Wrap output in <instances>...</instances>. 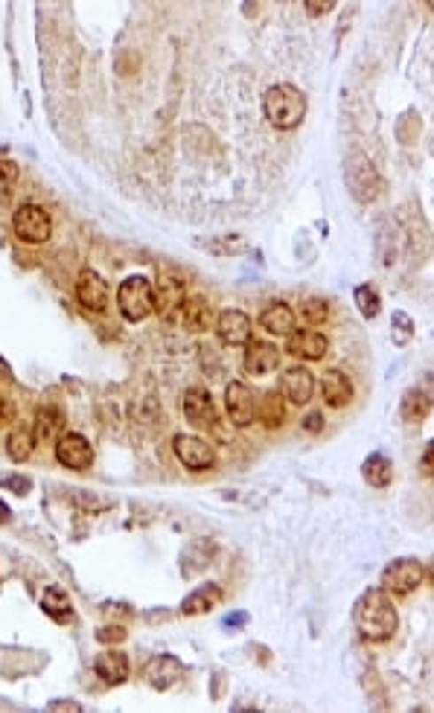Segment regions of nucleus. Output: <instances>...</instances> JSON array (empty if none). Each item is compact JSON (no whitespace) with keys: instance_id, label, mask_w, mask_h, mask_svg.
Masks as SVG:
<instances>
[{"instance_id":"obj_4","label":"nucleus","mask_w":434,"mask_h":713,"mask_svg":"<svg viewBox=\"0 0 434 713\" xmlns=\"http://www.w3.org/2000/svg\"><path fill=\"white\" fill-rule=\"evenodd\" d=\"M422 577H426V571H422L417 559H393L382 571V591L393 597H406L422 586Z\"/></svg>"},{"instance_id":"obj_25","label":"nucleus","mask_w":434,"mask_h":713,"mask_svg":"<svg viewBox=\"0 0 434 713\" xmlns=\"http://www.w3.org/2000/svg\"><path fill=\"white\" fill-rule=\"evenodd\" d=\"M33 448H35V431L33 428H15L12 434L6 437V451H9V457L15 460V464H24V460H29V455H33Z\"/></svg>"},{"instance_id":"obj_22","label":"nucleus","mask_w":434,"mask_h":713,"mask_svg":"<svg viewBox=\"0 0 434 713\" xmlns=\"http://www.w3.org/2000/svg\"><path fill=\"white\" fill-rule=\"evenodd\" d=\"M260 324L268 329L271 335H289L295 333V312L286 303H271L266 312L260 315Z\"/></svg>"},{"instance_id":"obj_35","label":"nucleus","mask_w":434,"mask_h":713,"mask_svg":"<svg viewBox=\"0 0 434 713\" xmlns=\"http://www.w3.org/2000/svg\"><path fill=\"white\" fill-rule=\"evenodd\" d=\"M329 9H332V4H306V12H312V15L329 12Z\"/></svg>"},{"instance_id":"obj_20","label":"nucleus","mask_w":434,"mask_h":713,"mask_svg":"<svg viewBox=\"0 0 434 713\" xmlns=\"http://www.w3.org/2000/svg\"><path fill=\"white\" fill-rule=\"evenodd\" d=\"M321 394L329 408H345L353 399V381L341 373V370H329V373L321 379Z\"/></svg>"},{"instance_id":"obj_17","label":"nucleus","mask_w":434,"mask_h":713,"mask_svg":"<svg viewBox=\"0 0 434 713\" xmlns=\"http://www.w3.org/2000/svg\"><path fill=\"white\" fill-rule=\"evenodd\" d=\"M94 670H97V676L105 681V685H123V681L128 678L126 652H117V649L99 652L97 661H94Z\"/></svg>"},{"instance_id":"obj_21","label":"nucleus","mask_w":434,"mask_h":713,"mask_svg":"<svg viewBox=\"0 0 434 713\" xmlns=\"http://www.w3.org/2000/svg\"><path fill=\"white\" fill-rule=\"evenodd\" d=\"M62 426H65V414L58 408H42L35 417V443H53V440L62 437Z\"/></svg>"},{"instance_id":"obj_37","label":"nucleus","mask_w":434,"mask_h":713,"mask_svg":"<svg viewBox=\"0 0 434 713\" xmlns=\"http://www.w3.org/2000/svg\"><path fill=\"white\" fill-rule=\"evenodd\" d=\"M426 475H431V446L426 448Z\"/></svg>"},{"instance_id":"obj_27","label":"nucleus","mask_w":434,"mask_h":713,"mask_svg":"<svg viewBox=\"0 0 434 713\" xmlns=\"http://www.w3.org/2000/svg\"><path fill=\"white\" fill-rule=\"evenodd\" d=\"M260 419L266 428H280L283 419H286V405H283L280 394H266L260 402Z\"/></svg>"},{"instance_id":"obj_2","label":"nucleus","mask_w":434,"mask_h":713,"mask_svg":"<svg viewBox=\"0 0 434 713\" xmlns=\"http://www.w3.org/2000/svg\"><path fill=\"white\" fill-rule=\"evenodd\" d=\"M306 94L295 85H271L262 94V114L277 132H291L306 117Z\"/></svg>"},{"instance_id":"obj_33","label":"nucleus","mask_w":434,"mask_h":713,"mask_svg":"<svg viewBox=\"0 0 434 713\" xmlns=\"http://www.w3.org/2000/svg\"><path fill=\"white\" fill-rule=\"evenodd\" d=\"M304 428H306V431H312V434H318V431L324 428V417H321L318 410H312V414L304 419Z\"/></svg>"},{"instance_id":"obj_11","label":"nucleus","mask_w":434,"mask_h":713,"mask_svg":"<svg viewBox=\"0 0 434 713\" xmlns=\"http://www.w3.org/2000/svg\"><path fill=\"white\" fill-rule=\"evenodd\" d=\"M216 335L228 347H245L251 341V318L239 309H225L216 320Z\"/></svg>"},{"instance_id":"obj_30","label":"nucleus","mask_w":434,"mask_h":713,"mask_svg":"<svg viewBox=\"0 0 434 713\" xmlns=\"http://www.w3.org/2000/svg\"><path fill=\"white\" fill-rule=\"evenodd\" d=\"M300 315H304V320L306 324H324V320L329 318V303L327 300H321V297H312V300H306L304 306H300Z\"/></svg>"},{"instance_id":"obj_28","label":"nucleus","mask_w":434,"mask_h":713,"mask_svg":"<svg viewBox=\"0 0 434 713\" xmlns=\"http://www.w3.org/2000/svg\"><path fill=\"white\" fill-rule=\"evenodd\" d=\"M429 410H431V399L429 394H422V390H411L406 402H402V417H406L408 423H422V419L429 417Z\"/></svg>"},{"instance_id":"obj_9","label":"nucleus","mask_w":434,"mask_h":713,"mask_svg":"<svg viewBox=\"0 0 434 713\" xmlns=\"http://www.w3.org/2000/svg\"><path fill=\"white\" fill-rule=\"evenodd\" d=\"M56 460L67 469H88L94 464V448L82 434H62L56 440Z\"/></svg>"},{"instance_id":"obj_16","label":"nucleus","mask_w":434,"mask_h":713,"mask_svg":"<svg viewBox=\"0 0 434 713\" xmlns=\"http://www.w3.org/2000/svg\"><path fill=\"white\" fill-rule=\"evenodd\" d=\"M280 387H283V396H286L291 405H306L312 394H315V376H312L306 367H291L283 373Z\"/></svg>"},{"instance_id":"obj_1","label":"nucleus","mask_w":434,"mask_h":713,"mask_svg":"<svg viewBox=\"0 0 434 713\" xmlns=\"http://www.w3.org/2000/svg\"><path fill=\"white\" fill-rule=\"evenodd\" d=\"M353 620H356L359 635L368 640H376V644L393 638V632L399 626L397 609H393L391 597L382 588H370L359 597L356 609H353Z\"/></svg>"},{"instance_id":"obj_23","label":"nucleus","mask_w":434,"mask_h":713,"mask_svg":"<svg viewBox=\"0 0 434 713\" xmlns=\"http://www.w3.org/2000/svg\"><path fill=\"white\" fill-rule=\"evenodd\" d=\"M219 600H221V588L219 586H201L184 602H181V611H184V615H205V611L213 609Z\"/></svg>"},{"instance_id":"obj_19","label":"nucleus","mask_w":434,"mask_h":713,"mask_svg":"<svg viewBox=\"0 0 434 713\" xmlns=\"http://www.w3.org/2000/svg\"><path fill=\"white\" fill-rule=\"evenodd\" d=\"M181 661L173 658V656H158L149 661V667H146V681L152 685L155 690H167V687H173L175 681L181 678Z\"/></svg>"},{"instance_id":"obj_18","label":"nucleus","mask_w":434,"mask_h":713,"mask_svg":"<svg viewBox=\"0 0 434 713\" xmlns=\"http://www.w3.org/2000/svg\"><path fill=\"white\" fill-rule=\"evenodd\" d=\"M181 318H184V326L190 329V333H205V329L213 326V306L207 303V297L187 295L184 309H181Z\"/></svg>"},{"instance_id":"obj_15","label":"nucleus","mask_w":434,"mask_h":713,"mask_svg":"<svg viewBox=\"0 0 434 713\" xmlns=\"http://www.w3.org/2000/svg\"><path fill=\"white\" fill-rule=\"evenodd\" d=\"M327 349H329V341L321 333H312V329H295V333H289V341H286V353L304 361L324 358Z\"/></svg>"},{"instance_id":"obj_13","label":"nucleus","mask_w":434,"mask_h":713,"mask_svg":"<svg viewBox=\"0 0 434 713\" xmlns=\"http://www.w3.org/2000/svg\"><path fill=\"white\" fill-rule=\"evenodd\" d=\"M347 175H350V189L356 193V198L370 201L373 196L379 193V175H376V169H373V164L368 157L353 155L350 164H347Z\"/></svg>"},{"instance_id":"obj_31","label":"nucleus","mask_w":434,"mask_h":713,"mask_svg":"<svg viewBox=\"0 0 434 713\" xmlns=\"http://www.w3.org/2000/svg\"><path fill=\"white\" fill-rule=\"evenodd\" d=\"M123 638H126V629H120V626H105L97 632V640H103V644H117V640H123Z\"/></svg>"},{"instance_id":"obj_32","label":"nucleus","mask_w":434,"mask_h":713,"mask_svg":"<svg viewBox=\"0 0 434 713\" xmlns=\"http://www.w3.org/2000/svg\"><path fill=\"white\" fill-rule=\"evenodd\" d=\"M0 484L12 489L15 495H27V492H29V480H27V478H21V475H9V478L0 480Z\"/></svg>"},{"instance_id":"obj_14","label":"nucleus","mask_w":434,"mask_h":713,"mask_svg":"<svg viewBox=\"0 0 434 713\" xmlns=\"http://www.w3.org/2000/svg\"><path fill=\"white\" fill-rule=\"evenodd\" d=\"M76 297H79V303H82L85 309H90V312H103L105 303H108L105 280L99 277L97 271L85 268L82 274H79V280H76Z\"/></svg>"},{"instance_id":"obj_7","label":"nucleus","mask_w":434,"mask_h":713,"mask_svg":"<svg viewBox=\"0 0 434 713\" xmlns=\"http://www.w3.org/2000/svg\"><path fill=\"white\" fill-rule=\"evenodd\" d=\"M175 457L184 464L187 469H193V472H205L216 464V455H213V448H210V443H205L201 437H190V434H178L175 437Z\"/></svg>"},{"instance_id":"obj_38","label":"nucleus","mask_w":434,"mask_h":713,"mask_svg":"<svg viewBox=\"0 0 434 713\" xmlns=\"http://www.w3.org/2000/svg\"><path fill=\"white\" fill-rule=\"evenodd\" d=\"M0 417H9V405L4 402V396H0Z\"/></svg>"},{"instance_id":"obj_12","label":"nucleus","mask_w":434,"mask_h":713,"mask_svg":"<svg viewBox=\"0 0 434 713\" xmlns=\"http://www.w3.org/2000/svg\"><path fill=\"white\" fill-rule=\"evenodd\" d=\"M184 417L190 426L196 428H210L216 423V405L213 396L207 394V387H190L184 394Z\"/></svg>"},{"instance_id":"obj_36","label":"nucleus","mask_w":434,"mask_h":713,"mask_svg":"<svg viewBox=\"0 0 434 713\" xmlns=\"http://www.w3.org/2000/svg\"><path fill=\"white\" fill-rule=\"evenodd\" d=\"M12 518V513H9V507L4 504V501H0V525H4V521H9Z\"/></svg>"},{"instance_id":"obj_29","label":"nucleus","mask_w":434,"mask_h":713,"mask_svg":"<svg viewBox=\"0 0 434 713\" xmlns=\"http://www.w3.org/2000/svg\"><path fill=\"white\" fill-rule=\"evenodd\" d=\"M353 297H356V306H359V312L365 315V318H376L379 315V295H376V288L373 286H359L356 291H353Z\"/></svg>"},{"instance_id":"obj_26","label":"nucleus","mask_w":434,"mask_h":713,"mask_svg":"<svg viewBox=\"0 0 434 713\" xmlns=\"http://www.w3.org/2000/svg\"><path fill=\"white\" fill-rule=\"evenodd\" d=\"M361 475L370 487H388L393 480V466L385 455H370L365 464H361Z\"/></svg>"},{"instance_id":"obj_10","label":"nucleus","mask_w":434,"mask_h":713,"mask_svg":"<svg viewBox=\"0 0 434 713\" xmlns=\"http://www.w3.org/2000/svg\"><path fill=\"white\" fill-rule=\"evenodd\" d=\"M277 364H280V349L271 341H248L245 344L242 367H245L248 376H268L271 370H277Z\"/></svg>"},{"instance_id":"obj_5","label":"nucleus","mask_w":434,"mask_h":713,"mask_svg":"<svg viewBox=\"0 0 434 713\" xmlns=\"http://www.w3.org/2000/svg\"><path fill=\"white\" fill-rule=\"evenodd\" d=\"M12 227L21 242L29 245H42L53 234V222H50V213L38 204H21L12 216Z\"/></svg>"},{"instance_id":"obj_3","label":"nucleus","mask_w":434,"mask_h":713,"mask_svg":"<svg viewBox=\"0 0 434 713\" xmlns=\"http://www.w3.org/2000/svg\"><path fill=\"white\" fill-rule=\"evenodd\" d=\"M117 303H120V315H123L128 324H140V320H146L155 312V286L149 283L146 277H128L126 283L120 286Z\"/></svg>"},{"instance_id":"obj_24","label":"nucleus","mask_w":434,"mask_h":713,"mask_svg":"<svg viewBox=\"0 0 434 713\" xmlns=\"http://www.w3.org/2000/svg\"><path fill=\"white\" fill-rule=\"evenodd\" d=\"M42 609L56 624H70V620H74V606H70V600L62 588H47L42 597Z\"/></svg>"},{"instance_id":"obj_8","label":"nucleus","mask_w":434,"mask_h":713,"mask_svg":"<svg viewBox=\"0 0 434 713\" xmlns=\"http://www.w3.org/2000/svg\"><path fill=\"white\" fill-rule=\"evenodd\" d=\"M187 300V288L178 277H160V283L155 288V312L164 320H178L181 309H184Z\"/></svg>"},{"instance_id":"obj_34","label":"nucleus","mask_w":434,"mask_h":713,"mask_svg":"<svg viewBox=\"0 0 434 713\" xmlns=\"http://www.w3.org/2000/svg\"><path fill=\"white\" fill-rule=\"evenodd\" d=\"M0 175H6V180H15L18 178V166L6 160V164H0Z\"/></svg>"},{"instance_id":"obj_6","label":"nucleus","mask_w":434,"mask_h":713,"mask_svg":"<svg viewBox=\"0 0 434 713\" xmlns=\"http://www.w3.org/2000/svg\"><path fill=\"white\" fill-rule=\"evenodd\" d=\"M225 405L230 414V423L245 428L254 423L257 417V405H254V390H251L245 381H230L225 390Z\"/></svg>"}]
</instances>
